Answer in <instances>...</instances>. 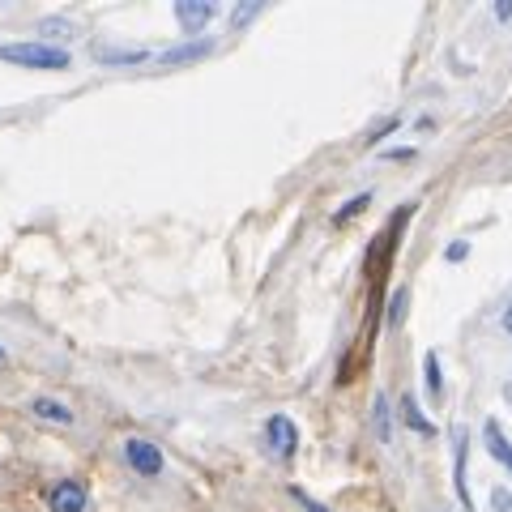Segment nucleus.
<instances>
[{"label": "nucleus", "mask_w": 512, "mask_h": 512, "mask_svg": "<svg viewBox=\"0 0 512 512\" xmlns=\"http://www.w3.org/2000/svg\"><path fill=\"white\" fill-rule=\"evenodd\" d=\"M0 60L5 64H22V69H69V52L43 39H26V43H0Z\"/></svg>", "instance_id": "obj_1"}, {"label": "nucleus", "mask_w": 512, "mask_h": 512, "mask_svg": "<svg viewBox=\"0 0 512 512\" xmlns=\"http://www.w3.org/2000/svg\"><path fill=\"white\" fill-rule=\"evenodd\" d=\"M124 461L141 478H158V474H163V448H154L150 440H141V436H128L124 440Z\"/></svg>", "instance_id": "obj_2"}, {"label": "nucleus", "mask_w": 512, "mask_h": 512, "mask_svg": "<svg viewBox=\"0 0 512 512\" xmlns=\"http://www.w3.org/2000/svg\"><path fill=\"white\" fill-rule=\"evenodd\" d=\"M265 448H274L278 461H291L299 448V427L286 419V414H274V419L265 423Z\"/></svg>", "instance_id": "obj_3"}, {"label": "nucleus", "mask_w": 512, "mask_h": 512, "mask_svg": "<svg viewBox=\"0 0 512 512\" xmlns=\"http://www.w3.org/2000/svg\"><path fill=\"white\" fill-rule=\"evenodd\" d=\"M86 500H90V491H86V483H77V478H60V483L47 491V508L52 512H86Z\"/></svg>", "instance_id": "obj_4"}, {"label": "nucleus", "mask_w": 512, "mask_h": 512, "mask_svg": "<svg viewBox=\"0 0 512 512\" xmlns=\"http://www.w3.org/2000/svg\"><path fill=\"white\" fill-rule=\"evenodd\" d=\"M214 18H218L214 0H180V5H175V22L184 26V35H197V30H205Z\"/></svg>", "instance_id": "obj_5"}, {"label": "nucleus", "mask_w": 512, "mask_h": 512, "mask_svg": "<svg viewBox=\"0 0 512 512\" xmlns=\"http://www.w3.org/2000/svg\"><path fill=\"white\" fill-rule=\"evenodd\" d=\"M466 448H470L466 427H453V483H457V500H461V508H466V512H474L470 483H466Z\"/></svg>", "instance_id": "obj_6"}, {"label": "nucleus", "mask_w": 512, "mask_h": 512, "mask_svg": "<svg viewBox=\"0 0 512 512\" xmlns=\"http://www.w3.org/2000/svg\"><path fill=\"white\" fill-rule=\"evenodd\" d=\"M483 440H487V453L500 461V466L512 474V440L504 436V427L495 423V419H487V427H483Z\"/></svg>", "instance_id": "obj_7"}, {"label": "nucleus", "mask_w": 512, "mask_h": 512, "mask_svg": "<svg viewBox=\"0 0 512 512\" xmlns=\"http://www.w3.org/2000/svg\"><path fill=\"white\" fill-rule=\"evenodd\" d=\"M30 410H35L43 423H52V427H73V410L64 406V402H52V397H35Z\"/></svg>", "instance_id": "obj_8"}, {"label": "nucleus", "mask_w": 512, "mask_h": 512, "mask_svg": "<svg viewBox=\"0 0 512 512\" xmlns=\"http://www.w3.org/2000/svg\"><path fill=\"white\" fill-rule=\"evenodd\" d=\"M94 60H103V64H141V60H150L146 47H94Z\"/></svg>", "instance_id": "obj_9"}, {"label": "nucleus", "mask_w": 512, "mask_h": 512, "mask_svg": "<svg viewBox=\"0 0 512 512\" xmlns=\"http://www.w3.org/2000/svg\"><path fill=\"white\" fill-rule=\"evenodd\" d=\"M423 376H427V393H431V402H440V397H444V372H440V355H436V350H427V359H423Z\"/></svg>", "instance_id": "obj_10"}, {"label": "nucleus", "mask_w": 512, "mask_h": 512, "mask_svg": "<svg viewBox=\"0 0 512 512\" xmlns=\"http://www.w3.org/2000/svg\"><path fill=\"white\" fill-rule=\"evenodd\" d=\"M197 56H210V43H184V47H171V52H163V64H184V60H197Z\"/></svg>", "instance_id": "obj_11"}, {"label": "nucleus", "mask_w": 512, "mask_h": 512, "mask_svg": "<svg viewBox=\"0 0 512 512\" xmlns=\"http://www.w3.org/2000/svg\"><path fill=\"white\" fill-rule=\"evenodd\" d=\"M402 419H406L414 431H419V436H431V431H436V427L423 419V410H419V402H414V397H402Z\"/></svg>", "instance_id": "obj_12"}, {"label": "nucleus", "mask_w": 512, "mask_h": 512, "mask_svg": "<svg viewBox=\"0 0 512 512\" xmlns=\"http://www.w3.org/2000/svg\"><path fill=\"white\" fill-rule=\"evenodd\" d=\"M363 205H372V192H359V197H350V201L342 205V210L333 214V222H346V218H355V214L363 210Z\"/></svg>", "instance_id": "obj_13"}, {"label": "nucleus", "mask_w": 512, "mask_h": 512, "mask_svg": "<svg viewBox=\"0 0 512 512\" xmlns=\"http://www.w3.org/2000/svg\"><path fill=\"white\" fill-rule=\"evenodd\" d=\"M376 436L380 440H389V402H384V397H376Z\"/></svg>", "instance_id": "obj_14"}, {"label": "nucleus", "mask_w": 512, "mask_h": 512, "mask_svg": "<svg viewBox=\"0 0 512 512\" xmlns=\"http://www.w3.org/2000/svg\"><path fill=\"white\" fill-rule=\"evenodd\" d=\"M291 495H295V504H299L303 512H329L325 504H316V500H312V495H308V491H299V487H291Z\"/></svg>", "instance_id": "obj_15"}, {"label": "nucleus", "mask_w": 512, "mask_h": 512, "mask_svg": "<svg viewBox=\"0 0 512 512\" xmlns=\"http://www.w3.org/2000/svg\"><path fill=\"white\" fill-rule=\"evenodd\" d=\"M402 316H406V291H397V295L389 299V325H397Z\"/></svg>", "instance_id": "obj_16"}, {"label": "nucleus", "mask_w": 512, "mask_h": 512, "mask_svg": "<svg viewBox=\"0 0 512 512\" xmlns=\"http://www.w3.org/2000/svg\"><path fill=\"white\" fill-rule=\"evenodd\" d=\"M491 508H495V512H512V491L495 487V491H491Z\"/></svg>", "instance_id": "obj_17"}, {"label": "nucleus", "mask_w": 512, "mask_h": 512, "mask_svg": "<svg viewBox=\"0 0 512 512\" xmlns=\"http://www.w3.org/2000/svg\"><path fill=\"white\" fill-rule=\"evenodd\" d=\"M466 252H470V248H466V244H461V239H457V244H453V248H448L444 256H448V261H466Z\"/></svg>", "instance_id": "obj_18"}, {"label": "nucleus", "mask_w": 512, "mask_h": 512, "mask_svg": "<svg viewBox=\"0 0 512 512\" xmlns=\"http://www.w3.org/2000/svg\"><path fill=\"white\" fill-rule=\"evenodd\" d=\"M252 13H261V5H256V0H248V5H244V9H239V13H235V22H248V18H252Z\"/></svg>", "instance_id": "obj_19"}, {"label": "nucleus", "mask_w": 512, "mask_h": 512, "mask_svg": "<svg viewBox=\"0 0 512 512\" xmlns=\"http://www.w3.org/2000/svg\"><path fill=\"white\" fill-rule=\"evenodd\" d=\"M495 18H500V22L512 18V0H500V5H495Z\"/></svg>", "instance_id": "obj_20"}, {"label": "nucleus", "mask_w": 512, "mask_h": 512, "mask_svg": "<svg viewBox=\"0 0 512 512\" xmlns=\"http://www.w3.org/2000/svg\"><path fill=\"white\" fill-rule=\"evenodd\" d=\"M504 329L512 333V303H508V312H504Z\"/></svg>", "instance_id": "obj_21"}, {"label": "nucleus", "mask_w": 512, "mask_h": 512, "mask_svg": "<svg viewBox=\"0 0 512 512\" xmlns=\"http://www.w3.org/2000/svg\"><path fill=\"white\" fill-rule=\"evenodd\" d=\"M0 363H5V350H0Z\"/></svg>", "instance_id": "obj_22"}]
</instances>
